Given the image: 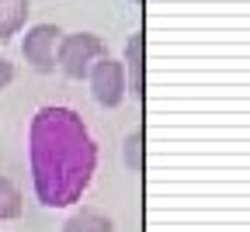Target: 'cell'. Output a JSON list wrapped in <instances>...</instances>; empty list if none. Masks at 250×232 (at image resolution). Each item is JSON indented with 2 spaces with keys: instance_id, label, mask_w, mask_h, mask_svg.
<instances>
[{
  "instance_id": "cell-5",
  "label": "cell",
  "mask_w": 250,
  "mask_h": 232,
  "mask_svg": "<svg viewBox=\"0 0 250 232\" xmlns=\"http://www.w3.org/2000/svg\"><path fill=\"white\" fill-rule=\"evenodd\" d=\"M28 21V0H0V39H11Z\"/></svg>"
},
{
  "instance_id": "cell-11",
  "label": "cell",
  "mask_w": 250,
  "mask_h": 232,
  "mask_svg": "<svg viewBox=\"0 0 250 232\" xmlns=\"http://www.w3.org/2000/svg\"><path fill=\"white\" fill-rule=\"evenodd\" d=\"M132 4H143V0H132Z\"/></svg>"
},
{
  "instance_id": "cell-8",
  "label": "cell",
  "mask_w": 250,
  "mask_h": 232,
  "mask_svg": "<svg viewBox=\"0 0 250 232\" xmlns=\"http://www.w3.org/2000/svg\"><path fill=\"white\" fill-rule=\"evenodd\" d=\"M18 215H21V194L7 177H0V222L18 218Z\"/></svg>"
},
{
  "instance_id": "cell-6",
  "label": "cell",
  "mask_w": 250,
  "mask_h": 232,
  "mask_svg": "<svg viewBox=\"0 0 250 232\" xmlns=\"http://www.w3.org/2000/svg\"><path fill=\"white\" fill-rule=\"evenodd\" d=\"M125 62H129V80L125 90H132L136 97H143V35H132L125 45Z\"/></svg>"
},
{
  "instance_id": "cell-7",
  "label": "cell",
  "mask_w": 250,
  "mask_h": 232,
  "mask_svg": "<svg viewBox=\"0 0 250 232\" xmlns=\"http://www.w3.org/2000/svg\"><path fill=\"white\" fill-rule=\"evenodd\" d=\"M62 232H115V225H111L101 212L83 208V212H77L66 225H62Z\"/></svg>"
},
{
  "instance_id": "cell-9",
  "label": "cell",
  "mask_w": 250,
  "mask_h": 232,
  "mask_svg": "<svg viewBox=\"0 0 250 232\" xmlns=\"http://www.w3.org/2000/svg\"><path fill=\"white\" fill-rule=\"evenodd\" d=\"M125 163L132 170H143V132H132L129 142H125Z\"/></svg>"
},
{
  "instance_id": "cell-3",
  "label": "cell",
  "mask_w": 250,
  "mask_h": 232,
  "mask_svg": "<svg viewBox=\"0 0 250 232\" xmlns=\"http://www.w3.org/2000/svg\"><path fill=\"white\" fill-rule=\"evenodd\" d=\"M90 90H94V101H98L101 108H115L122 104V97H125V70H122V62L115 59H98L90 66Z\"/></svg>"
},
{
  "instance_id": "cell-1",
  "label": "cell",
  "mask_w": 250,
  "mask_h": 232,
  "mask_svg": "<svg viewBox=\"0 0 250 232\" xmlns=\"http://www.w3.org/2000/svg\"><path fill=\"white\" fill-rule=\"evenodd\" d=\"M28 153L35 194L45 208H66L80 201V194L94 177V167H98V146L77 111L59 104L39 108L31 118Z\"/></svg>"
},
{
  "instance_id": "cell-10",
  "label": "cell",
  "mask_w": 250,
  "mask_h": 232,
  "mask_svg": "<svg viewBox=\"0 0 250 232\" xmlns=\"http://www.w3.org/2000/svg\"><path fill=\"white\" fill-rule=\"evenodd\" d=\"M11 80H14V66H11L4 56H0V87H7Z\"/></svg>"
},
{
  "instance_id": "cell-2",
  "label": "cell",
  "mask_w": 250,
  "mask_h": 232,
  "mask_svg": "<svg viewBox=\"0 0 250 232\" xmlns=\"http://www.w3.org/2000/svg\"><path fill=\"white\" fill-rule=\"evenodd\" d=\"M98 59H104V42L90 31H77V35L59 39V66L66 77L83 80Z\"/></svg>"
},
{
  "instance_id": "cell-4",
  "label": "cell",
  "mask_w": 250,
  "mask_h": 232,
  "mask_svg": "<svg viewBox=\"0 0 250 232\" xmlns=\"http://www.w3.org/2000/svg\"><path fill=\"white\" fill-rule=\"evenodd\" d=\"M59 35H62V31H59L56 24H35V28L24 35V42H21L24 59L35 66V70L49 73L52 66H56V45H59Z\"/></svg>"
}]
</instances>
